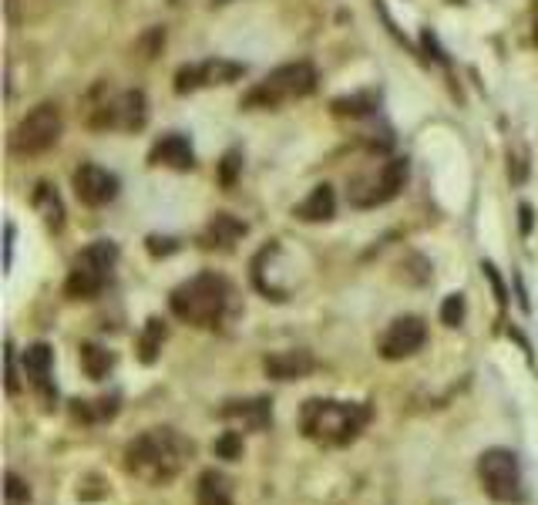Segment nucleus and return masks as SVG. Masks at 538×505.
I'll return each instance as SVG.
<instances>
[{"mask_svg": "<svg viewBox=\"0 0 538 505\" xmlns=\"http://www.w3.org/2000/svg\"><path fill=\"white\" fill-rule=\"evenodd\" d=\"M196 455V445L175 428H148L125 448V468L145 485H169Z\"/></svg>", "mask_w": 538, "mask_h": 505, "instance_id": "f257e3e1", "label": "nucleus"}, {"mask_svg": "<svg viewBox=\"0 0 538 505\" xmlns=\"http://www.w3.org/2000/svg\"><path fill=\"white\" fill-rule=\"evenodd\" d=\"M370 408L360 401H333V398H310L300 411V428L310 442L340 448L350 445L360 431L367 428Z\"/></svg>", "mask_w": 538, "mask_h": 505, "instance_id": "f03ea898", "label": "nucleus"}, {"mask_svg": "<svg viewBox=\"0 0 538 505\" xmlns=\"http://www.w3.org/2000/svg\"><path fill=\"white\" fill-rule=\"evenodd\" d=\"M169 307L182 324L216 327L229 307V283L219 273H199L172 290Z\"/></svg>", "mask_w": 538, "mask_h": 505, "instance_id": "7ed1b4c3", "label": "nucleus"}, {"mask_svg": "<svg viewBox=\"0 0 538 505\" xmlns=\"http://www.w3.org/2000/svg\"><path fill=\"white\" fill-rule=\"evenodd\" d=\"M317 88V71L310 61H293L283 68L269 71L259 85L243 98V108H280L286 101L306 98Z\"/></svg>", "mask_w": 538, "mask_h": 505, "instance_id": "20e7f679", "label": "nucleus"}, {"mask_svg": "<svg viewBox=\"0 0 538 505\" xmlns=\"http://www.w3.org/2000/svg\"><path fill=\"white\" fill-rule=\"evenodd\" d=\"M115 263H118V246L111 240H98L91 243L88 250H81L71 263L68 283H64L68 297L74 300L98 297V293L108 287L111 273H115Z\"/></svg>", "mask_w": 538, "mask_h": 505, "instance_id": "39448f33", "label": "nucleus"}, {"mask_svg": "<svg viewBox=\"0 0 538 505\" xmlns=\"http://www.w3.org/2000/svg\"><path fill=\"white\" fill-rule=\"evenodd\" d=\"M478 479H481V489H485L488 499H495L502 505L525 502L522 465H518V455L508 452V448H488V452H481Z\"/></svg>", "mask_w": 538, "mask_h": 505, "instance_id": "423d86ee", "label": "nucleus"}, {"mask_svg": "<svg viewBox=\"0 0 538 505\" xmlns=\"http://www.w3.org/2000/svg\"><path fill=\"white\" fill-rule=\"evenodd\" d=\"M404 179H407V162L387 159V162H380L377 169L360 172V176L350 182L347 199H350V206H357V209L384 206V202H391L397 192L404 189Z\"/></svg>", "mask_w": 538, "mask_h": 505, "instance_id": "0eeeda50", "label": "nucleus"}, {"mask_svg": "<svg viewBox=\"0 0 538 505\" xmlns=\"http://www.w3.org/2000/svg\"><path fill=\"white\" fill-rule=\"evenodd\" d=\"M58 139H61V108L54 105V101H41V105L31 108V112L17 122L14 135H11V152L14 155H41Z\"/></svg>", "mask_w": 538, "mask_h": 505, "instance_id": "6e6552de", "label": "nucleus"}, {"mask_svg": "<svg viewBox=\"0 0 538 505\" xmlns=\"http://www.w3.org/2000/svg\"><path fill=\"white\" fill-rule=\"evenodd\" d=\"M428 341V324H424L421 317L407 314V317H397L391 320V327L384 330V337H380V357H387V361H404V357L417 354Z\"/></svg>", "mask_w": 538, "mask_h": 505, "instance_id": "1a4fd4ad", "label": "nucleus"}, {"mask_svg": "<svg viewBox=\"0 0 538 505\" xmlns=\"http://www.w3.org/2000/svg\"><path fill=\"white\" fill-rule=\"evenodd\" d=\"M148 118L145 95L142 91H122L118 98H111L108 105L98 108V115L91 118L98 128H122V132H135Z\"/></svg>", "mask_w": 538, "mask_h": 505, "instance_id": "9d476101", "label": "nucleus"}, {"mask_svg": "<svg viewBox=\"0 0 538 505\" xmlns=\"http://www.w3.org/2000/svg\"><path fill=\"white\" fill-rule=\"evenodd\" d=\"M243 64L236 61H226V58H212V61H202V64H189L175 75V91L185 95V91H196V88H209V85H229L243 75Z\"/></svg>", "mask_w": 538, "mask_h": 505, "instance_id": "9b49d317", "label": "nucleus"}, {"mask_svg": "<svg viewBox=\"0 0 538 505\" xmlns=\"http://www.w3.org/2000/svg\"><path fill=\"white\" fill-rule=\"evenodd\" d=\"M74 192H78V199L85 202V206H108L111 199L118 196V179L111 176L108 169H101V165H78L74 169Z\"/></svg>", "mask_w": 538, "mask_h": 505, "instance_id": "f8f14e48", "label": "nucleus"}, {"mask_svg": "<svg viewBox=\"0 0 538 505\" xmlns=\"http://www.w3.org/2000/svg\"><path fill=\"white\" fill-rule=\"evenodd\" d=\"M222 421L236 431H263L273 421V408H269L266 398H253V401H229L222 408Z\"/></svg>", "mask_w": 538, "mask_h": 505, "instance_id": "ddd939ff", "label": "nucleus"}, {"mask_svg": "<svg viewBox=\"0 0 538 505\" xmlns=\"http://www.w3.org/2000/svg\"><path fill=\"white\" fill-rule=\"evenodd\" d=\"M263 367L273 381H300L313 371V367H317V361H313V354L306 351V347H290V351L269 354L263 361Z\"/></svg>", "mask_w": 538, "mask_h": 505, "instance_id": "4468645a", "label": "nucleus"}, {"mask_svg": "<svg viewBox=\"0 0 538 505\" xmlns=\"http://www.w3.org/2000/svg\"><path fill=\"white\" fill-rule=\"evenodd\" d=\"M148 162L152 165H165V169H192L196 165V155H192V145L185 135L172 132V135H162L159 142L152 145V155H148Z\"/></svg>", "mask_w": 538, "mask_h": 505, "instance_id": "2eb2a0df", "label": "nucleus"}, {"mask_svg": "<svg viewBox=\"0 0 538 505\" xmlns=\"http://www.w3.org/2000/svg\"><path fill=\"white\" fill-rule=\"evenodd\" d=\"M51 371H54V354L48 344H31L24 351V374L31 378V384L37 391L44 394V401H51L54 394H58V388H54L51 381Z\"/></svg>", "mask_w": 538, "mask_h": 505, "instance_id": "dca6fc26", "label": "nucleus"}, {"mask_svg": "<svg viewBox=\"0 0 538 505\" xmlns=\"http://www.w3.org/2000/svg\"><path fill=\"white\" fill-rule=\"evenodd\" d=\"M196 499L199 505H233V482L222 472H216V468H206V472L199 475Z\"/></svg>", "mask_w": 538, "mask_h": 505, "instance_id": "f3484780", "label": "nucleus"}, {"mask_svg": "<svg viewBox=\"0 0 538 505\" xmlns=\"http://www.w3.org/2000/svg\"><path fill=\"white\" fill-rule=\"evenodd\" d=\"M333 209H337V196H333V189L317 186L300 202V206L293 209V216H300L303 223H323V219L333 216Z\"/></svg>", "mask_w": 538, "mask_h": 505, "instance_id": "a211bd4d", "label": "nucleus"}, {"mask_svg": "<svg viewBox=\"0 0 538 505\" xmlns=\"http://www.w3.org/2000/svg\"><path fill=\"white\" fill-rule=\"evenodd\" d=\"M243 236H246V223H239V219L219 213L206 229V246H209V250H233V243L243 240Z\"/></svg>", "mask_w": 538, "mask_h": 505, "instance_id": "6ab92c4d", "label": "nucleus"}, {"mask_svg": "<svg viewBox=\"0 0 538 505\" xmlns=\"http://www.w3.org/2000/svg\"><path fill=\"white\" fill-rule=\"evenodd\" d=\"M165 337H169V327H165V320L148 317L142 337H138V357H142V364H155V357H159Z\"/></svg>", "mask_w": 538, "mask_h": 505, "instance_id": "aec40b11", "label": "nucleus"}, {"mask_svg": "<svg viewBox=\"0 0 538 505\" xmlns=\"http://www.w3.org/2000/svg\"><path fill=\"white\" fill-rule=\"evenodd\" d=\"M81 367H85V374L91 381H101V378H108V371L115 367V354L98 344H85L81 347Z\"/></svg>", "mask_w": 538, "mask_h": 505, "instance_id": "412c9836", "label": "nucleus"}, {"mask_svg": "<svg viewBox=\"0 0 538 505\" xmlns=\"http://www.w3.org/2000/svg\"><path fill=\"white\" fill-rule=\"evenodd\" d=\"M34 206L41 209L44 213V223H48L51 229H61V223H64V209H61V199H58V192H54L51 186H37V192H34Z\"/></svg>", "mask_w": 538, "mask_h": 505, "instance_id": "4be33fe9", "label": "nucleus"}, {"mask_svg": "<svg viewBox=\"0 0 538 505\" xmlns=\"http://www.w3.org/2000/svg\"><path fill=\"white\" fill-rule=\"evenodd\" d=\"M118 398H98V401H74V418L81 421H108L115 418Z\"/></svg>", "mask_w": 538, "mask_h": 505, "instance_id": "5701e85b", "label": "nucleus"}, {"mask_svg": "<svg viewBox=\"0 0 538 505\" xmlns=\"http://www.w3.org/2000/svg\"><path fill=\"white\" fill-rule=\"evenodd\" d=\"M212 452H216L219 458H226V462L243 458V431H236V428L222 431V435L216 438V445H212Z\"/></svg>", "mask_w": 538, "mask_h": 505, "instance_id": "b1692460", "label": "nucleus"}, {"mask_svg": "<svg viewBox=\"0 0 538 505\" xmlns=\"http://www.w3.org/2000/svg\"><path fill=\"white\" fill-rule=\"evenodd\" d=\"M441 320L448 327H461V320H465V297H461V293H451V297L441 303Z\"/></svg>", "mask_w": 538, "mask_h": 505, "instance_id": "393cba45", "label": "nucleus"}, {"mask_svg": "<svg viewBox=\"0 0 538 505\" xmlns=\"http://www.w3.org/2000/svg\"><path fill=\"white\" fill-rule=\"evenodd\" d=\"M7 502L11 505H17V502H31V489L17 479L14 472H7Z\"/></svg>", "mask_w": 538, "mask_h": 505, "instance_id": "a878e982", "label": "nucleus"}, {"mask_svg": "<svg viewBox=\"0 0 538 505\" xmlns=\"http://www.w3.org/2000/svg\"><path fill=\"white\" fill-rule=\"evenodd\" d=\"M4 361H7V394H17V354H14V344H7V354H4Z\"/></svg>", "mask_w": 538, "mask_h": 505, "instance_id": "bb28decb", "label": "nucleus"}, {"mask_svg": "<svg viewBox=\"0 0 538 505\" xmlns=\"http://www.w3.org/2000/svg\"><path fill=\"white\" fill-rule=\"evenodd\" d=\"M4 253H7V256H4V263L11 266V260H14V226H11V223H7V243H4Z\"/></svg>", "mask_w": 538, "mask_h": 505, "instance_id": "cd10ccee", "label": "nucleus"}, {"mask_svg": "<svg viewBox=\"0 0 538 505\" xmlns=\"http://www.w3.org/2000/svg\"><path fill=\"white\" fill-rule=\"evenodd\" d=\"M233 169H236V155H226V176H222V182H233Z\"/></svg>", "mask_w": 538, "mask_h": 505, "instance_id": "c85d7f7f", "label": "nucleus"}, {"mask_svg": "<svg viewBox=\"0 0 538 505\" xmlns=\"http://www.w3.org/2000/svg\"><path fill=\"white\" fill-rule=\"evenodd\" d=\"M522 229H525V233L532 229V209H528V206H522Z\"/></svg>", "mask_w": 538, "mask_h": 505, "instance_id": "c756f323", "label": "nucleus"}, {"mask_svg": "<svg viewBox=\"0 0 538 505\" xmlns=\"http://www.w3.org/2000/svg\"><path fill=\"white\" fill-rule=\"evenodd\" d=\"M535 41H538V21H535Z\"/></svg>", "mask_w": 538, "mask_h": 505, "instance_id": "7c9ffc66", "label": "nucleus"}]
</instances>
